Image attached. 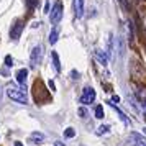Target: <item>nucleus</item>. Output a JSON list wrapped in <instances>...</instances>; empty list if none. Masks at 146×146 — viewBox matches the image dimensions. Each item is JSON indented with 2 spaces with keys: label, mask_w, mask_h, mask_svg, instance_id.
Wrapping results in <instances>:
<instances>
[{
  "label": "nucleus",
  "mask_w": 146,
  "mask_h": 146,
  "mask_svg": "<svg viewBox=\"0 0 146 146\" xmlns=\"http://www.w3.org/2000/svg\"><path fill=\"white\" fill-rule=\"evenodd\" d=\"M64 136H66V138H74V136H76V130H74L72 126L66 128V131H64Z\"/></svg>",
  "instance_id": "obj_21"
},
{
  "label": "nucleus",
  "mask_w": 146,
  "mask_h": 146,
  "mask_svg": "<svg viewBox=\"0 0 146 146\" xmlns=\"http://www.w3.org/2000/svg\"><path fill=\"white\" fill-rule=\"evenodd\" d=\"M117 53H118L120 58L125 54V40H123V36H121V35L117 38Z\"/></svg>",
  "instance_id": "obj_13"
},
{
  "label": "nucleus",
  "mask_w": 146,
  "mask_h": 146,
  "mask_svg": "<svg viewBox=\"0 0 146 146\" xmlns=\"http://www.w3.org/2000/svg\"><path fill=\"white\" fill-rule=\"evenodd\" d=\"M5 66H7V67L13 66V59H12V56H10V54H8V56H5Z\"/></svg>",
  "instance_id": "obj_23"
},
{
  "label": "nucleus",
  "mask_w": 146,
  "mask_h": 146,
  "mask_svg": "<svg viewBox=\"0 0 146 146\" xmlns=\"http://www.w3.org/2000/svg\"><path fill=\"white\" fill-rule=\"evenodd\" d=\"M15 146H23V145H21L20 141H17V143H15Z\"/></svg>",
  "instance_id": "obj_30"
},
{
  "label": "nucleus",
  "mask_w": 146,
  "mask_h": 146,
  "mask_svg": "<svg viewBox=\"0 0 146 146\" xmlns=\"http://www.w3.org/2000/svg\"><path fill=\"white\" fill-rule=\"evenodd\" d=\"M130 141H131L133 146H146V139L139 133H131L130 135Z\"/></svg>",
  "instance_id": "obj_7"
},
{
  "label": "nucleus",
  "mask_w": 146,
  "mask_h": 146,
  "mask_svg": "<svg viewBox=\"0 0 146 146\" xmlns=\"http://www.w3.org/2000/svg\"><path fill=\"white\" fill-rule=\"evenodd\" d=\"M112 100H113V102H118V100H120V97H117V95H113V97H112Z\"/></svg>",
  "instance_id": "obj_29"
},
{
  "label": "nucleus",
  "mask_w": 146,
  "mask_h": 146,
  "mask_svg": "<svg viewBox=\"0 0 146 146\" xmlns=\"http://www.w3.org/2000/svg\"><path fill=\"white\" fill-rule=\"evenodd\" d=\"M58 38H59V30H58V27H54L49 33V44H56Z\"/></svg>",
  "instance_id": "obj_17"
},
{
  "label": "nucleus",
  "mask_w": 146,
  "mask_h": 146,
  "mask_svg": "<svg viewBox=\"0 0 146 146\" xmlns=\"http://www.w3.org/2000/svg\"><path fill=\"white\" fill-rule=\"evenodd\" d=\"M118 2H120V5H121V7H125L126 10L130 8V7H128V2H126V0H118Z\"/></svg>",
  "instance_id": "obj_24"
},
{
  "label": "nucleus",
  "mask_w": 146,
  "mask_h": 146,
  "mask_svg": "<svg viewBox=\"0 0 146 146\" xmlns=\"http://www.w3.org/2000/svg\"><path fill=\"white\" fill-rule=\"evenodd\" d=\"M44 139H46V136H44L43 133H40V131H33L31 135H30V141L35 143V145H41Z\"/></svg>",
  "instance_id": "obj_9"
},
{
  "label": "nucleus",
  "mask_w": 146,
  "mask_h": 146,
  "mask_svg": "<svg viewBox=\"0 0 146 146\" xmlns=\"http://www.w3.org/2000/svg\"><path fill=\"white\" fill-rule=\"evenodd\" d=\"M108 105H110V107H112V108H113V110H115V112L118 113V115H120V120H121V121H123V123H125L126 126H130V120H128V117H126L125 113H123V112H121V110H120L118 107L115 105V104H108Z\"/></svg>",
  "instance_id": "obj_14"
},
{
  "label": "nucleus",
  "mask_w": 146,
  "mask_h": 146,
  "mask_svg": "<svg viewBox=\"0 0 146 146\" xmlns=\"http://www.w3.org/2000/svg\"><path fill=\"white\" fill-rule=\"evenodd\" d=\"M145 115H146V104H145Z\"/></svg>",
  "instance_id": "obj_32"
},
{
  "label": "nucleus",
  "mask_w": 146,
  "mask_h": 146,
  "mask_svg": "<svg viewBox=\"0 0 146 146\" xmlns=\"http://www.w3.org/2000/svg\"><path fill=\"white\" fill-rule=\"evenodd\" d=\"M94 56H95V59L99 61V64H102V66H107V62H108V58H107V54L104 53L102 49H95Z\"/></svg>",
  "instance_id": "obj_10"
},
{
  "label": "nucleus",
  "mask_w": 146,
  "mask_h": 146,
  "mask_svg": "<svg viewBox=\"0 0 146 146\" xmlns=\"http://www.w3.org/2000/svg\"><path fill=\"white\" fill-rule=\"evenodd\" d=\"M77 76H79V74H77V71H72V79H79Z\"/></svg>",
  "instance_id": "obj_26"
},
{
  "label": "nucleus",
  "mask_w": 146,
  "mask_h": 146,
  "mask_svg": "<svg viewBox=\"0 0 146 146\" xmlns=\"http://www.w3.org/2000/svg\"><path fill=\"white\" fill-rule=\"evenodd\" d=\"M51 58H53V67L56 72H61V62H59V56H58V53H51Z\"/></svg>",
  "instance_id": "obj_16"
},
{
  "label": "nucleus",
  "mask_w": 146,
  "mask_h": 146,
  "mask_svg": "<svg viewBox=\"0 0 146 146\" xmlns=\"http://www.w3.org/2000/svg\"><path fill=\"white\" fill-rule=\"evenodd\" d=\"M23 27H25L23 20H17L13 23V27H12V30H10V38H12L13 41H17L18 38H20L21 31H23Z\"/></svg>",
  "instance_id": "obj_6"
},
{
  "label": "nucleus",
  "mask_w": 146,
  "mask_h": 146,
  "mask_svg": "<svg viewBox=\"0 0 146 146\" xmlns=\"http://www.w3.org/2000/svg\"><path fill=\"white\" fill-rule=\"evenodd\" d=\"M110 131V125H102V126H99L97 128V135H105V133H108Z\"/></svg>",
  "instance_id": "obj_19"
},
{
  "label": "nucleus",
  "mask_w": 146,
  "mask_h": 146,
  "mask_svg": "<svg viewBox=\"0 0 146 146\" xmlns=\"http://www.w3.org/2000/svg\"><path fill=\"white\" fill-rule=\"evenodd\" d=\"M80 146H84V145H80Z\"/></svg>",
  "instance_id": "obj_34"
},
{
  "label": "nucleus",
  "mask_w": 146,
  "mask_h": 146,
  "mask_svg": "<svg viewBox=\"0 0 146 146\" xmlns=\"http://www.w3.org/2000/svg\"><path fill=\"white\" fill-rule=\"evenodd\" d=\"M54 146H66L62 141H54Z\"/></svg>",
  "instance_id": "obj_25"
},
{
  "label": "nucleus",
  "mask_w": 146,
  "mask_h": 146,
  "mask_svg": "<svg viewBox=\"0 0 146 146\" xmlns=\"http://www.w3.org/2000/svg\"><path fill=\"white\" fill-rule=\"evenodd\" d=\"M41 58H43V48L41 46H35L30 53V66L36 67L41 62Z\"/></svg>",
  "instance_id": "obj_4"
},
{
  "label": "nucleus",
  "mask_w": 146,
  "mask_h": 146,
  "mask_svg": "<svg viewBox=\"0 0 146 146\" xmlns=\"http://www.w3.org/2000/svg\"><path fill=\"white\" fill-rule=\"evenodd\" d=\"M135 95H136V99L139 102H146V87L141 86V87H136V90H135Z\"/></svg>",
  "instance_id": "obj_15"
},
{
  "label": "nucleus",
  "mask_w": 146,
  "mask_h": 146,
  "mask_svg": "<svg viewBox=\"0 0 146 146\" xmlns=\"http://www.w3.org/2000/svg\"><path fill=\"white\" fill-rule=\"evenodd\" d=\"M15 77H17V82H18L21 87H25V82H27V77H28V71L27 69H20Z\"/></svg>",
  "instance_id": "obj_11"
},
{
  "label": "nucleus",
  "mask_w": 146,
  "mask_h": 146,
  "mask_svg": "<svg viewBox=\"0 0 146 146\" xmlns=\"http://www.w3.org/2000/svg\"><path fill=\"white\" fill-rule=\"evenodd\" d=\"M95 117H97L99 120L104 118V107H102V105H97V107H95Z\"/></svg>",
  "instance_id": "obj_20"
},
{
  "label": "nucleus",
  "mask_w": 146,
  "mask_h": 146,
  "mask_svg": "<svg viewBox=\"0 0 146 146\" xmlns=\"http://www.w3.org/2000/svg\"><path fill=\"white\" fill-rule=\"evenodd\" d=\"M49 87H51V90H54V82L53 80H49Z\"/></svg>",
  "instance_id": "obj_28"
},
{
  "label": "nucleus",
  "mask_w": 146,
  "mask_h": 146,
  "mask_svg": "<svg viewBox=\"0 0 146 146\" xmlns=\"http://www.w3.org/2000/svg\"><path fill=\"white\" fill-rule=\"evenodd\" d=\"M130 71H131V77L135 80H138V82H141V84H143V82L146 84V69L139 61H131Z\"/></svg>",
  "instance_id": "obj_2"
},
{
  "label": "nucleus",
  "mask_w": 146,
  "mask_h": 146,
  "mask_svg": "<svg viewBox=\"0 0 146 146\" xmlns=\"http://www.w3.org/2000/svg\"><path fill=\"white\" fill-rule=\"evenodd\" d=\"M72 5H74L76 17L77 18H82L84 17V0H72Z\"/></svg>",
  "instance_id": "obj_8"
},
{
  "label": "nucleus",
  "mask_w": 146,
  "mask_h": 146,
  "mask_svg": "<svg viewBox=\"0 0 146 146\" xmlns=\"http://www.w3.org/2000/svg\"><path fill=\"white\" fill-rule=\"evenodd\" d=\"M77 113H79L80 118H87V115H89V112H87L84 107H79V110H77Z\"/></svg>",
  "instance_id": "obj_22"
},
{
  "label": "nucleus",
  "mask_w": 146,
  "mask_h": 146,
  "mask_svg": "<svg viewBox=\"0 0 146 146\" xmlns=\"http://www.w3.org/2000/svg\"><path fill=\"white\" fill-rule=\"evenodd\" d=\"M7 95L13 102H18V104H28V97H27V90L23 89H18L15 86H7Z\"/></svg>",
  "instance_id": "obj_1"
},
{
  "label": "nucleus",
  "mask_w": 146,
  "mask_h": 146,
  "mask_svg": "<svg viewBox=\"0 0 146 146\" xmlns=\"http://www.w3.org/2000/svg\"><path fill=\"white\" fill-rule=\"evenodd\" d=\"M44 12H49V2H46V3H44Z\"/></svg>",
  "instance_id": "obj_27"
},
{
  "label": "nucleus",
  "mask_w": 146,
  "mask_h": 146,
  "mask_svg": "<svg viewBox=\"0 0 146 146\" xmlns=\"http://www.w3.org/2000/svg\"><path fill=\"white\" fill-rule=\"evenodd\" d=\"M28 2H30V3H31V2H33V3H35V2H36V0H28Z\"/></svg>",
  "instance_id": "obj_31"
},
{
  "label": "nucleus",
  "mask_w": 146,
  "mask_h": 146,
  "mask_svg": "<svg viewBox=\"0 0 146 146\" xmlns=\"http://www.w3.org/2000/svg\"><path fill=\"white\" fill-rule=\"evenodd\" d=\"M143 130H145V135H146V128H143Z\"/></svg>",
  "instance_id": "obj_33"
},
{
  "label": "nucleus",
  "mask_w": 146,
  "mask_h": 146,
  "mask_svg": "<svg viewBox=\"0 0 146 146\" xmlns=\"http://www.w3.org/2000/svg\"><path fill=\"white\" fill-rule=\"evenodd\" d=\"M113 53H115V43H113V36L110 35L108 40H107V58H113Z\"/></svg>",
  "instance_id": "obj_12"
},
{
  "label": "nucleus",
  "mask_w": 146,
  "mask_h": 146,
  "mask_svg": "<svg viewBox=\"0 0 146 146\" xmlns=\"http://www.w3.org/2000/svg\"><path fill=\"white\" fill-rule=\"evenodd\" d=\"M125 27H126V38H128L130 41H133V27H131V21L128 20Z\"/></svg>",
  "instance_id": "obj_18"
},
{
  "label": "nucleus",
  "mask_w": 146,
  "mask_h": 146,
  "mask_svg": "<svg viewBox=\"0 0 146 146\" xmlns=\"http://www.w3.org/2000/svg\"><path fill=\"white\" fill-rule=\"evenodd\" d=\"M94 100H95V90L92 87H86L82 92V97H80V104L89 105V104H94Z\"/></svg>",
  "instance_id": "obj_5"
},
{
  "label": "nucleus",
  "mask_w": 146,
  "mask_h": 146,
  "mask_svg": "<svg viewBox=\"0 0 146 146\" xmlns=\"http://www.w3.org/2000/svg\"><path fill=\"white\" fill-rule=\"evenodd\" d=\"M61 18H62V3L58 2V3L51 8V12H49V20H51L53 25H58L61 21Z\"/></svg>",
  "instance_id": "obj_3"
}]
</instances>
